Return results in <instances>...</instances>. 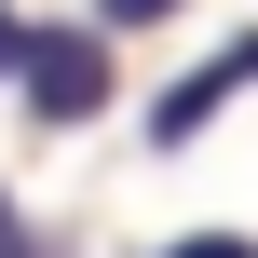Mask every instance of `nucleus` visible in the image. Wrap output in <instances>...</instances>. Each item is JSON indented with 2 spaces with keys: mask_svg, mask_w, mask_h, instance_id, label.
Wrapping results in <instances>:
<instances>
[{
  "mask_svg": "<svg viewBox=\"0 0 258 258\" xmlns=\"http://www.w3.org/2000/svg\"><path fill=\"white\" fill-rule=\"evenodd\" d=\"M14 95H27L54 136H68V122H95V109H109V41H95V27H27Z\"/></svg>",
  "mask_w": 258,
  "mask_h": 258,
  "instance_id": "nucleus-1",
  "label": "nucleus"
},
{
  "mask_svg": "<svg viewBox=\"0 0 258 258\" xmlns=\"http://www.w3.org/2000/svg\"><path fill=\"white\" fill-rule=\"evenodd\" d=\"M95 14H109V27H163L177 0H95Z\"/></svg>",
  "mask_w": 258,
  "mask_h": 258,
  "instance_id": "nucleus-4",
  "label": "nucleus"
},
{
  "mask_svg": "<svg viewBox=\"0 0 258 258\" xmlns=\"http://www.w3.org/2000/svg\"><path fill=\"white\" fill-rule=\"evenodd\" d=\"M14 54H27V27H14V14H0V82H14Z\"/></svg>",
  "mask_w": 258,
  "mask_h": 258,
  "instance_id": "nucleus-5",
  "label": "nucleus"
},
{
  "mask_svg": "<svg viewBox=\"0 0 258 258\" xmlns=\"http://www.w3.org/2000/svg\"><path fill=\"white\" fill-rule=\"evenodd\" d=\"M163 258H258L245 231H190V245H163Z\"/></svg>",
  "mask_w": 258,
  "mask_h": 258,
  "instance_id": "nucleus-3",
  "label": "nucleus"
},
{
  "mask_svg": "<svg viewBox=\"0 0 258 258\" xmlns=\"http://www.w3.org/2000/svg\"><path fill=\"white\" fill-rule=\"evenodd\" d=\"M245 82H258V27L231 41V54H218V68H190L177 95H150V150H190V136H204V122H218V109L245 95Z\"/></svg>",
  "mask_w": 258,
  "mask_h": 258,
  "instance_id": "nucleus-2",
  "label": "nucleus"
}]
</instances>
